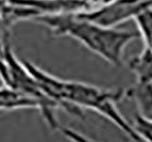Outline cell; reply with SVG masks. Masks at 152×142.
Listing matches in <instances>:
<instances>
[{
  "instance_id": "obj_9",
  "label": "cell",
  "mask_w": 152,
  "mask_h": 142,
  "mask_svg": "<svg viewBox=\"0 0 152 142\" xmlns=\"http://www.w3.org/2000/svg\"><path fill=\"white\" fill-rule=\"evenodd\" d=\"M134 21L145 46L152 51V8L142 11L134 18Z\"/></svg>"
},
{
  "instance_id": "obj_3",
  "label": "cell",
  "mask_w": 152,
  "mask_h": 142,
  "mask_svg": "<svg viewBox=\"0 0 152 142\" xmlns=\"http://www.w3.org/2000/svg\"><path fill=\"white\" fill-rule=\"evenodd\" d=\"M0 36V79L3 86L17 90L35 98L41 105L39 112L51 129L63 130L56 117V109H61L53 99L46 95L33 77L25 61L18 60L10 43V30H1Z\"/></svg>"
},
{
  "instance_id": "obj_2",
  "label": "cell",
  "mask_w": 152,
  "mask_h": 142,
  "mask_svg": "<svg viewBox=\"0 0 152 142\" xmlns=\"http://www.w3.org/2000/svg\"><path fill=\"white\" fill-rule=\"evenodd\" d=\"M34 21L54 36H68L113 66L124 64V53L131 42L140 38L138 31L120 30L87 19L79 13L39 16Z\"/></svg>"
},
{
  "instance_id": "obj_4",
  "label": "cell",
  "mask_w": 152,
  "mask_h": 142,
  "mask_svg": "<svg viewBox=\"0 0 152 142\" xmlns=\"http://www.w3.org/2000/svg\"><path fill=\"white\" fill-rule=\"evenodd\" d=\"M152 8V0H116L102 9L81 12L82 16L107 27H117L136 17L142 11Z\"/></svg>"
},
{
  "instance_id": "obj_12",
  "label": "cell",
  "mask_w": 152,
  "mask_h": 142,
  "mask_svg": "<svg viewBox=\"0 0 152 142\" xmlns=\"http://www.w3.org/2000/svg\"><path fill=\"white\" fill-rule=\"evenodd\" d=\"M10 3H11V0H0V10L3 12L10 5Z\"/></svg>"
},
{
  "instance_id": "obj_8",
  "label": "cell",
  "mask_w": 152,
  "mask_h": 142,
  "mask_svg": "<svg viewBox=\"0 0 152 142\" xmlns=\"http://www.w3.org/2000/svg\"><path fill=\"white\" fill-rule=\"evenodd\" d=\"M127 65L134 74L136 84H152V51L146 46L138 55L128 60Z\"/></svg>"
},
{
  "instance_id": "obj_11",
  "label": "cell",
  "mask_w": 152,
  "mask_h": 142,
  "mask_svg": "<svg viewBox=\"0 0 152 142\" xmlns=\"http://www.w3.org/2000/svg\"><path fill=\"white\" fill-rule=\"evenodd\" d=\"M116 0H85V3H86V11L85 12L99 10V9H102L104 7L112 4Z\"/></svg>"
},
{
  "instance_id": "obj_7",
  "label": "cell",
  "mask_w": 152,
  "mask_h": 142,
  "mask_svg": "<svg viewBox=\"0 0 152 142\" xmlns=\"http://www.w3.org/2000/svg\"><path fill=\"white\" fill-rule=\"evenodd\" d=\"M126 97L134 101L142 117L152 121V84H135L126 89Z\"/></svg>"
},
{
  "instance_id": "obj_6",
  "label": "cell",
  "mask_w": 152,
  "mask_h": 142,
  "mask_svg": "<svg viewBox=\"0 0 152 142\" xmlns=\"http://www.w3.org/2000/svg\"><path fill=\"white\" fill-rule=\"evenodd\" d=\"M18 109H41L35 98L17 90L2 86L0 88V111Z\"/></svg>"
},
{
  "instance_id": "obj_5",
  "label": "cell",
  "mask_w": 152,
  "mask_h": 142,
  "mask_svg": "<svg viewBox=\"0 0 152 142\" xmlns=\"http://www.w3.org/2000/svg\"><path fill=\"white\" fill-rule=\"evenodd\" d=\"M11 3L25 5L27 8L32 9L36 13L37 17L44 15L81 13L86 11L85 0H11Z\"/></svg>"
},
{
  "instance_id": "obj_1",
  "label": "cell",
  "mask_w": 152,
  "mask_h": 142,
  "mask_svg": "<svg viewBox=\"0 0 152 142\" xmlns=\"http://www.w3.org/2000/svg\"><path fill=\"white\" fill-rule=\"evenodd\" d=\"M25 64L46 95L61 109L78 118L84 117L83 109L93 110L112 122L130 139L140 141L132 124L118 109V103L126 98V89H107L82 81L66 80L53 76L30 61H25Z\"/></svg>"
},
{
  "instance_id": "obj_10",
  "label": "cell",
  "mask_w": 152,
  "mask_h": 142,
  "mask_svg": "<svg viewBox=\"0 0 152 142\" xmlns=\"http://www.w3.org/2000/svg\"><path fill=\"white\" fill-rule=\"evenodd\" d=\"M132 127L136 135L138 136L140 140L145 141H152V121L146 118L142 117L140 113L135 115Z\"/></svg>"
},
{
  "instance_id": "obj_13",
  "label": "cell",
  "mask_w": 152,
  "mask_h": 142,
  "mask_svg": "<svg viewBox=\"0 0 152 142\" xmlns=\"http://www.w3.org/2000/svg\"><path fill=\"white\" fill-rule=\"evenodd\" d=\"M0 29H1V30H5L4 18H3V13H2V11H1V10H0Z\"/></svg>"
}]
</instances>
